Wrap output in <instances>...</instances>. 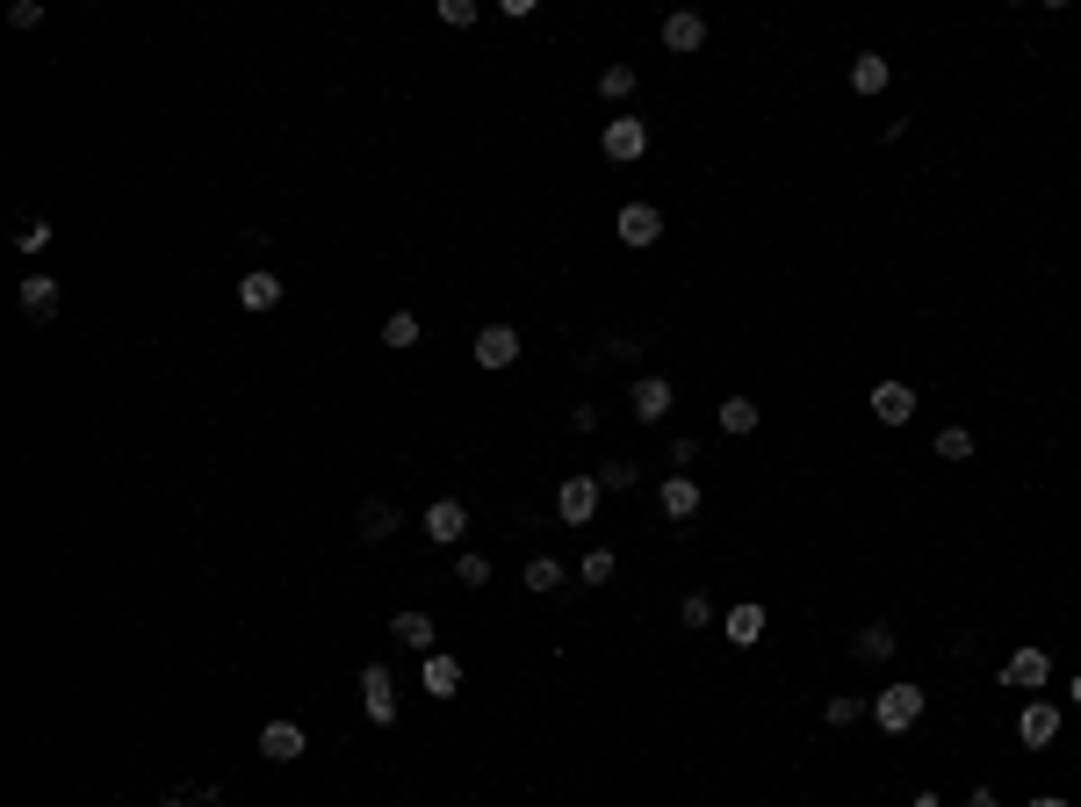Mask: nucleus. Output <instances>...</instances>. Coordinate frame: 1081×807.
Returning a JSON list of instances; mask_svg holds the SVG:
<instances>
[{"label":"nucleus","mask_w":1081,"mask_h":807,"mask_svg":"<svg viewBox=\"0 0 1081 807\" xmlns=\"http://www.w3.org/2000/svg\"><path fill=\"white\" fill-rule=\"evenodd\" d=\"M360 706H368V722H376V728L396 722V678H390V664H368V670H360Z\"/></svg>","instance_id":"obj_2"},{"label":"nucleus","mask_w":1081,"mask_h":807,"mask_svg":"<svg viewBox=\"0 0 1081 807\" xmlns=\"http://www.w3.org/2000/svg\"><path fill=\"white\" fill-rule=\"evenodd\" d=\"M613 231H620V245H635V253H642V245H656V239H664V217H656L649 203H628Z\"/></svg>","instance_id":"obj_6"},{"label":"nucleus","mask_w":1081,"mask_h":807,"mask_svg":"<svg viewBox=\"0 0 1081 807\" xmlns=\"http://www.w3.org/2000/svg\"><path fill=\"white\" fill-rule=\"evenodd\" d=\"M519 361V332L513 325H483L476 332V368H513Z\"/></svg>","instance_id":"obj_8"},{"label":"nucleus","mask_w":1081,"mask_h":807,"mask_svg":"<svg viewBox=\"0 0 1081 807\" xmlns=\"http://www.w3.org/2000/svg\"><path fill=\"white\" fill-rule=\"evenodd\" d=\"M966 807H1002V800H996V786H974V793H966Z\"/></svg>","instance_id":"obj_36"},{"label":"nucleus","mask_w":1081,"mask_h":807,"mask_svg":"<svg viewBox=\"0 0 1081 807\" xmlns=\"http://www.w3.org/2000/svg\"><path fill=\"white\" fill-rule=\"evenodd\" d=\"M390 635L404 642V649H418V656H433V620L426 613H396L390 620Z\"/></svg>","instance_id":"obj_20"},{"label":"nucleus","mask_w":1081,"mask_h":807,"mask_svg":"<svg viewBox=\"0 0 1081 807\" xmlns=\"http://www.w3.org/2000/svg\"><path fill=\"white\" fill-rule=\"evenodd\" d=\"M873 722L887 728V736H909V728L923 722V685H887L873 700Z\"/></svg>","instance_id":"obj_1"},{"label":"nucleus","mask_w":1081,"mask_h":807,"mask_svg":"<svg viewBox=\"0 0 1081 807\" xmlns=\"http://www.w3.org/2000/svg\"><path fill=\"white\" fill-rule=\"evenodd\" d=\"M613 549H591V555H584V563H577V585H613Z\"/></svg>","instance_id":"obj_25"},{"label":"nucleus","mask_w":1081,"mask_h":807,"mask_svg":"<svg viewBox=\"0 0 1081 807\" xmlns=\"http://www.w3.org/2000/svg\"><path fill=\"white\" fill-rule=\"evenodd\" d=\"M887 80H894V66L879 51H859L851 58V94H887Z\"/></svg>","instance_id":"obj_17"},{"label":"nucleus","mask_w":1081,"mask_h":807,"mask_svg":"<svg viewBox=\"0 0 1081 807\" xmlns=\"http://www.w3.org/2000/svg\"><path fill=\"white\" fill-rule=\"evenodd\" d=\"M700 44H706V22L692 15V8L664 15V51H700Z\"/></svg>","instance_id":"obj_16"},{"label":"nucleus","mask_w":1081,"mask_h":807,"mask_svg":"<svg viewBox=\"0 0 1081 807\" xmlns=\"http://www.w3.org/2000/svg\"><path fill=\"white\" fill-rule=\"evenodd\" d=\"M628 412H635L642 426H656V418L670 412V382H664V376H642L635 390H628Z\"/></svg>","instance_id":"obj_10"},{"label":"nucleus","mask_w":1081,"mask_h":807,"mask_svg":"<svg viewBox=\"0 0 1081 807\" xmlns=\"http://www.w3.org/2000/svg\"><path fill=\"white\" fill-rule=\"evenodd\" d=\"M426 692H433V700H455V692H462V664L433 649V656H426Z\"/></svg>","instance_id":"obj_19"},{"label":"nucleus","mask_w":1081,"mask_h":807,"mask_svg":"<svg viewBox=\"0 0 1081 807\" xmlns=\"http://www.w3.org/2000/svg\"><path fill=\"white\" fill-rule=\"evenodd\" d=\"M859 714H865V706L851 700V692H837V700L823 706V722H829V728H851V722H859Z\"/></svg>","instance_id":"obj_31"},{"label":"nucleus","mask_w":1081,"mask_h":807,"mask_svg":"<svg viewBox=\"0 0 1081 807\" xmlns=\"http://www.w3.org/2000/svg\"><path fill=\"white\" fill-rule=\"evenodd\" d=\"M440 22L447 30H469V22H476V0H440Z\"/></svg>","instance_id":"obj_33"},{"label":"nucleus","mask_w":1081,"mask_h":807,"mask_svg":"<svg viewBox=\"0 0 1081 807\" xmlns=\"http://www.w3.org/2000/svg\"><path fill=\"white\" fill-rule=\"evenodd\" d=\"M656 498H664V512H670V519H692V512H700V483H692L686 469H670Z\"/></svg>","instance_id":"obj_14"},{"label":"nucleus","mask_w":1081,"mask_h":807,"mask_svg":"<svg viewBox=\"0 0 1081 807\" xmlns=\"http://www.w3.org/2000/svg\"><path fill=\"white\" fill-rule=\"evenodd\" d=\"M555 512H563V527H584V519L599 512V476H563V491H555Z\"/></svg>","instance_id":"obj_5"},{"label":"nucleus","mask_w":1081,"mask_h":807,"mask_svg":"<svg viewBox=\"0 0 1081 807\" xmlns=\"http://www.w3.org/2000/svg\"><path fill=\"white\" fill-rule=\"evenodd\" d=\"M859 656H865V664H887V656H894V627H879V620H873V627H859Z\"/></svg>","instance_id":"obj_24"},{"label":"nucleus","mask_w":1081,"mask_h":807,"mask_svg":"<svg viewBox=\"0 0 1081 807\" xmlns=\"http://www.w3.org/2000/svg\"><path fill=\"white\" fill-rule=\"evenodd\" d=\"M303 750H310V742H303V728H296V722H267V728H260V757H275V764H296Z\"/></svg>","instance_id":"obj_11"},{"label":"nucleus","mask_w":1081,"mask_h":807,"mask_svg":"<svg viewBox=\"0 0 1081 807\" xmlns=\"http://www.w3.org/2000/svg\"><path fill=\"white\" fill-rule=\"evenodd\" d=\"M527 591H563V563H555V555H533L527 563Z\"/></svg>","instance_id":"obj_26"},{"label":"nucleus","mask_w":1081,"mask_h":807,"mask_svg":"<svg viewBox=\"0 0 1081 807\" xmlns=\"http://www.w3.org/2000/svg\"><path fill=\"white\" fill-rule=\"evenodd\" d=\"M938 454H944V462H974V433H966V426H944L938 433Z\"/></svg>","instance_id":"obj_27"},{"label":"nucleus","mask_w":1081,"mask_h":807,"mask_svg":"<svg viewBox=\"0 0 1081 807\" xmlns=\"http://www.w3.org/2000/svg\"><path fill=\"white\" fill-rule=\"evenodd\" d=\"M22 318H30V325H51V318H58V281L51 275H30V281H22Z\"/></svg>","instance_id":"obj_13"},{"label":"nucleus","mask_w":1081,"mask_h":807,"mask_svg":"<svg viewBox=\"0 0 1081 807\" xmlns=\"http://www.w3.org/2000/svg\"><path fill=\"white\" fill-rule=\"evenodd\" d=\"M462 533H469V505L462 498H433L426 505V541H433V549H455Z\"/></svg>","instance_id":"obj_4"},{"label":"nucleus","mask_w":1081,"mask_h":807,"mask_svg":"<svg viewBox=\"0 0 1081 807\" xmlns=\"http://www.w3.org/2000/svg\"><path fill=\"white\" fill-rule=\"evenodd\" d=\"M239 303H245V310H275V303H281V275H267V267H253V275L239 281Z\"/></svg>","instance_id":"obj_18"},{"label":"nucleus","mask_w":1081,"mask_h":807,"mask_svg":"<svg viewBox=\"0 0 1081 807\" xmlns=\"http://www.w3.org/2000/svg\"><path fill=\"white\" fill-rule=\"evenodd\" d=\"M678 620H686V627H714V606H706V599H700V591H692V599H686V606H678Z\"/></svg>","instance_id":"obj_34"},{"label":"nucleus","mask_w":1081,"mask_h":807,"mask_svg":"<svg viewBox=\"0 0 1081 807\" xmlns=\"http://www.w3.org/2000/svg\"><path fill=\"white\" fill-rule=\"evenodd\" d=\"M1016 736L1031 742V750H1046L1053 736H1060V706H1046V700H1031L1024 714H1016Z\"/></svg>","instance_id":"obj_12"},{"label":"nucleus","mask_w":1081,"mask_h":807,"mask_svg":"<svg viewBox=\"0 0 1081 807\" xmlns=\"http://www.w3.org/2000/svg\"><path fill=\"white\" fill-rule=\"evenodd\" d=\"M418 332L426 325H418L412 310H390V318H382V346H418Z\"/></svg>","instance_id":"obj_23"},{"label":"nucleus","mask_w":1081,"mask_h":807,"mask_svg":"<svg viewBox=\"0 0 1081 807\" xmlns=\"http://www.w3.org/2000/svg\"><path fill=\"white\" fill-rule=\"evenodd\" d=\"M1067 700H1074V706H1081V678H1074V685H1067Z\"/></svg>","instance_id":"obj_39"},{"label":"nucleus","mask_w":1081,"mask_h":807,"mask_svg":"<svg viewBox=\"0 0 1081 807\" xmlns=\"http://www.w3.org/2000/svg\"><path fill=\"white\" fill-rule=\"evenodd\" d=\"M721 627H728V642H736V649H750V642H764V606H757V599L728 606V620H721Z\"/></svg>","instance_id":"obj_15"},{"label":"nucleus","mask_w":1081,"mask_h":807,"mask_svg":"<svg viewBox=\"0 0 1081 807\" xmlns=\"http://www.w3.org/2000/svg\"><path fill=\"white\" fill-rule=\"evenodd\" d=\"M1031 807H1067V800H1060V793H1038V800H1031Z\"/></svg>","instance_id":"obj_37"},{"label":"nucleus","mask_w":1081,"mask_h":807,"mask_svg":"<svg viewBox=\"0 0 1081 807\" xmlns=\"http://www.w3.org/2000/svg\"><path fill=\"white\" fill-rule=\"evenodd\" d=\"M721 433H728V440L757 433V404H750V396H728V404H721Z\"/></svg>","instance_id":"obj_22"},{"label":"nucleus","mask_w":1081,"mask_h":807,"mask_svg":"<svg viewBox=\"0 0 1081 807\" xmlns=\"http://www.w3.org/2000/svg\"><path fill=\"white\" fill-rule=\"evenodd\" d=\"M390 533H396V505L368 498V505H360V541H390Z\"/></svg>","instance_id":"obj_21"},{"label":"nucleus","mask_w":1081,"mask_h":807,"mask_svg":"<svg viewBox=\"0 0 1081 807\" xmlns=\"http://www.w3.org/2000/svg\"><path fill=\"white\" fill-rule=\"evenodd\" d=\"M873 418H879V426H909V418H916V390H909V382H879V390H873Z\"/></svg>","instance_id":"obj_9"},{"label":"nucleus","mask_w":1081,"mask_h":807,"mask_svg":"<svg viewBox=\"0 0 1081 807\" xmlns=\"http://www.w3.org/2000/svg\"><path fill=\"white\" fill-rule=\"evenodd\" d=\"M635 483V462H599V491H628Z\"/></svg>","instance_id":"obj_32"},{"label":"nucleus","mask_w":1081,"mask_h":807,"mask_svg":"<svg viewBox=\"0 0 1081 807\" xmlns=\"http://www.w3.org/2000/svg\"><path fill=\"white\" fill-rule=\"evenodd\" d=\"M8 22H15V30H36V22H44V8H36V0H15V8H8Z\"/></svg>","instance_id":"obj_35"},{"label":"nucleus","mask_w":1081,"mask_h":807,"mask_svg":"<svg viewBox=\"0 0 1081 807\" xmlns=\"http://www.w3.org/2000/svg\"><path fill=\"white\" fill-rule=\"evenodd\" d=\"M599 152L613 159V166H635V159L649 152V130H642V116H613V123H606V138H599Z\"/></svg>","instance_id":"obj_3"},{"label":"nucleus","mask_w":1081,"mask_h":807,"mask_svg":"<svg viewBox=\"0 0 1081 807\" xmlns=\"http://www.w3.org/2000/svg\"><path fill=\"white\" fill-rule=\"evenodd\" d=\"M455 585H462V591H483V585H491V563H483V555H462V563H455Z\"/></svg>","instance_id":"obj_30"},{"label":"nucleus","mask_w":1081,"mask_h":807,"mask_svg":"<svg viewBox=\"0 0 1081 807\" xmlns=\"http://www.w3.org/2000/svg\"><path fill=\"white\" fill-rule=\"evenodd\" d=\"M1053 678V656L1046 649H1016L1010 664H1002V685H1016V692H1038Z\"/></svg>","instance_id":"obj_7"},{"label":"nucleus","mask_w":1081,"mask_h":807,"mask_svg":"<svg viewBox=\"0 0 1081 807\" xmlns=\"http://www.w3.org/2000/svg\"><path fill=\"white\" fill-rule=\"evenodd\" d=\"M599 94H606V102H628V94H635V66H606L599 72Z\"/></svg>","instance_id":"obj_28"},{"label":"nucleus","mask_w":1081,"mask_h":807,"mask_svg":"<svg viewBox=\"0 0 1081 807\" xmlns=\"http://www.w3.org/2000/svg\"><path fill=\"white\" fill-rule=\"evenodd\" d=\"M159 807H188V800H159Z\"/></svg>","instance_id":"obj_40"},{"label":"nucleus","mask_w":1081,"mask_h":807,"mask_svg":"<svg viewBox=\"0 0 1081 807\" xmlns=\"http://www.w3.org/2000/svg\"><path fill=\"white\" fill-rule=\"evenodd\" d=\"M15 245H22V253H44V245H51V217H22L15 223Z\"/></svg>","instance_id":"obj_29"},{"label":"nucleus","mask_w":1081,"mask_h":807,"mask_svg":"<svg viewBox=\"0 0 1081 807\" xmlns=\"http://www.w3.org/2000/svg\"><path fill=\"white\" fill-rule=\"evenodd\" d=\"M916 807H944V800H938V793H916Z\"/></svg>","instance_id":"obj_38"}]
</instances>
